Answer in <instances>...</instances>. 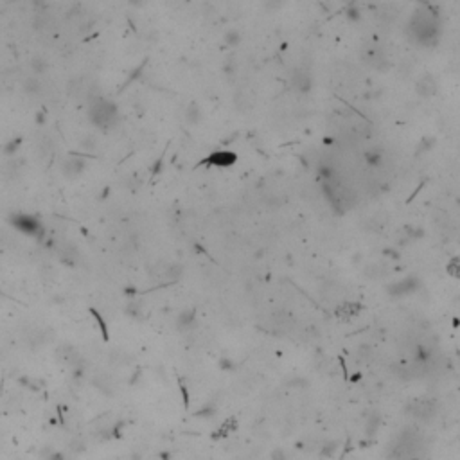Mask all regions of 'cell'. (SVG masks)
<instances>
[{
    "label": "cell",
    "mask_w": 460,
    "mask_h": 460,
    "mask_svg": "<svg viewBox=\"0 0 460 460\" xmlns=\"http://www.w3.org/2000/svg\"><path fill=\"white\" fill-rule=\"evenodd\" d=\"M13 225L17 226V228H20L22 232H25V234H31V236H36L40 234V223L36 221V219L33 218V216H27V214H17V216H13Z\"/></svg>",
    "instance_id": "cell-8"
},
{
    "label": "cell",
    "mask_w": 460,
    "mask_h": 460,
    "mask_svg": "<svg viewBox=\"0 0 460 460\" xmlns=\"http://www.w3.org/2000/svg\"><path fill=\"white\" fill-rule=\"evenodd\" d=\"M408 412L414 415L415 419L419 421H428L433 417L435 414V401L431 399H417V401H412Z\"/></svg>",
    "instance_id": "cell-5"
},
{
    "label": "cell",
    "mask_w": 460,
    "mask_h": 460,
    "mask_svg": "<svg viewBox=\"0 0 460 460\" xmlns=\"http://www.w3.org/2000/svg\"><path fill=\"white\" fill-rule=\"evenodd\" d=\"M362 60L369 67H374V69H378V70H381L383 67L386 65L385 52H383L381 47H379L378 43H374V41L367 43V45L362 49Z\"/></svg>",
    "instance_id": "cell-4"
},
{
    "label": "cell",
    "mask_w": 460,
    "mask_h": 460,
    "mask_svg": "<svg viewBox=\"0 0 460 460\" xmlns=\"http://www.w3.org/2000/svg\"><path fill=\"white\" fill-rule=\"evenodd\" d=\"M226 43H228V45H238V43H239V34L236 33V31H230V33L226 34Z\"/></svg>",
    "instance_id": "cell-19"
},
{
    "label": "cell",
    "mask_w": 460,
    "mask_h": 460,
    "mask_svg": "<svg viewBox=\"0 0 460 460\" xmlns=\"http://www.w3.org/2000/svg\"><path fill=\"white\" fill-rule=\"evenodd\" d=\"M290 86H292V90L297 92V94H306V92H309L313 86L311 72H309L308 69H304V67L295 69L292 74H290Z\"/></svg>",
    "instance_id": "cell-3"
},
{
    "label": "cell",
    "mask_w": 460,
    "mask_h": 460,
    "mask_svg": "<svg viewBox=\"0 0 460 460\" xmlns=\"http://www.w3.org/2000/svg\"><path fill=\"white\" fill-rule=\"evenodd\" d=\"M83 169H85V162L81 158H69L63 164V171H65L67 177H78L83 172Z\"/></svg>",
    "instance_id": "cell-13"
},
{
    "label": "cell",
    "mask_w": 460,
    "mask_h": 460,
    "mask_svg": "<svg viewBox=\"0 0 460 460\" xmlns=\"http://www.w3.org/2000/svg\"><path fill=\"white\" fill-rule=\"evenodd\" d=\"M254 103H255V97L248 88H241V90L234 95V104L238 106V110H241V111L250 110V108L254 106Z\"/></svg>",
    "instance_id": "cell-9"
},
{
    "label": "cell",
    "mask_w": 460,
    "mask_h": 460,
    "mask_svg": "<svg viewBox=\"0 0 460 460\" xmlns=\"http://www.w3.org/2000/svg\"><path fill=\"white\" fill-rule=\"evenodd\" d=\"M448 271L453 277H458V259L456 257H453V261L448 264Z\"/></svg>",
    "instance_id": "cell-18"
},
{
    "label": "cell",
    "mask_w": 460,
    "mask_h": 460,
    "mask_svg": "<svg viewBox=\"0 0 460 460\" xmlns=\"http://www.w3.org/2000/svg\"><path fill=\"white\" fill-rule=\"evenodd\" d=\"M417 279H414V277H407L405 280H401V282L397 284H392L390 290H388V293L390 295H407V293L414 292L415 288H417Z\"/></svg>",
    "instance_id": "cell-10"
},
{
    "label": "cell",
    "mask_w": 460,
    "mask_h": 460,
    "mask_svg": "<svg viewBox=\"0 0 460 460\" xmlns=\"http://www.w3.org/2000/svg\"><path fill=\"white\" fill-rule=\"evenodd\" d=\"M88 115H90V121L95 124L97 128H101V130H110L111 126H115L117 124V106H115L113 103H110V101H106V99H94L90 103V111H88Z\"/></svg>",
    "instance_id": "cell-2"
},
{
    "label": "cell",
    "mask_w": 460,
    "mask_h": 460,
    "mask_svg": "<svg viewBox=\"0 0 460 460\" xmlns=\"http://www.w3.org/2000/svg\"><path fill=\"white\" fill-rule=\"evenodd\" d=\"M185 121L189 124H198L201 121V108L196 103H191L185 110Z\"/></svg>",
    "instance_id": "cell-14"
},
{
    "label": "cell",
    "mask_w": 460,
    "mask_h": 460,
    "mask_svg": "<svg viewBox=\"0 0 460 460\" xmlns=\"http://www.w3.org/2000/svg\"><path fill=\"white\" fill-rule=\"evenodd\" d=\"M27 92H38L40 90V81L36 78H29L25 79V86H24Z\"/></svg>",
    "instance_id": "cell-16"
},
{
    "label": "cell",
    "mask_w": 460,
    "mask_h": 460,
    "mask_svg": "<svg viewBox=\"0 0 460 460\" xmlns=\"http://www.w3.org/2000/svg\"><path fill=\"white\" fill-rule=\"evenodd\" d=\"M410 34L415 41H419L421 45H433L439 38V20L437 15H433L431 8L417 9L412 15L410 20Z\"/></svg>",
    "instance_id": "cell-1"
},
{
    "label": "cell",
    "mask_w": 460,
    "mask_h": 460,
    "mask_svg": "<svg viewBox=\"0 0 460 460\" xmlns=\"http://www.w3.org/2000/svg\"><path fill=\"white\" fill-rule=\"evenodd\" d=\"M47 460H65V458H63V455H62V453H58V451H50V455L47 456Z\"/></svg>",
    "instance_id": "cell-20"
},
{
    "label": "cell",
    "mask_w": 460,
    "mask_h": 460,
    "mask_svg": "<svg viewBox=\"0 0 460 460\" xmlns=\"http://www.w3.org/2000/svg\"><path fill=\"white\" fill-rule=\"evenodd\" d=\"M207 164H212V165H221V167H226V165L234 164L236 162V155L230 151H218V153H212V155L207 158Z\"/></svg>",
    "instance_id": "cell-11"
},
{
    "label": "cell",
    "mask_w": 460,
    "mask_h": 460,
    "mask_svg": "<svg viewBox=\"0 0 460 460\" xmlns=\"http://www.w3.org/2000/svg\"><path fill=\"white\" fill-rule=\"evenodd\" d=\"M193 322H194V311L193 309L184 311L180 315V318H178V327H180L182 331H185V329H189L191 325H193Z\"/></svg>",
    "instance_id": "cell-15"
},
{
    "label": "cell",
    "mask_w": 460,
    "mask_h": 460,
    "mask_svg": "<svg viewBox=\"0 0 460 460\" xmlns=\"http://www.w3.org/2000/svg\"><path fill=\"white\" fill-rule=\"evenodd\" d=\"M33 69L36 70L38 74H41V72H45V69H47V63L45 62H41L40 58H36L33 62Z\"/></svg>",
    "instance_id": "cell-17"
},
{
    "label": "cell",
    "mask_w": 460,
    "mask_h": 460,
    "mask_svg": "<svg viewBox=\"0 0 460 460\" xmlns=\"http://www.w3.org/2000/svg\"><path fill=\"white\" fill-rule=\"evenodd\" d=\"M415 92L423 99L433 97L437 94V79L431 74H423L415 83Z\"/></svg>",
    "instance_id": "cell-7"
},
{
    "label": "cell",
    "mask_w": 460,
    "mask_h": 460,
    "mask_svg": "<svg viewBox=\"0 0 460 460\" xmlns=\"http://www.w3.org/2000/svg\"><path fill=\"white\" fill-rule=\"evenodd\" d=\"M360 311H362V306L356 302H343L336 308V316L338 318H353Z\"/></svg>",
    "instance_id": "cell-12"
},
{
    "label": "cell",
    "mask_w": 460,
    "mask_h": 460,
    "mask_svg": "<svg viewBox=\"0 0 460 460\" xmlns=\"http://www.w3.org/2000/svg\"><path fill=\"white\" fill-rule=\"evenodd\" d=\"M149 275H151V279L158 280V282H164V280L165 282H171V280H175L177 277L182 275V268L178 264L160 263L149 271Z\"/></svg>",
    "instance_id": "cell-6"
}]
</instances>
